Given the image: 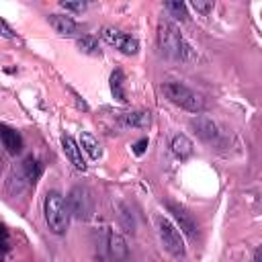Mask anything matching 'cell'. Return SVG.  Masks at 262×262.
I'll return each instance as SVG.
<instances>
[{"mask_svg": "<svg viewBox=\"0 0 262 262\" xmlns=\"http://www.w3.org/2000/svg\"><path fill=\"white\" fill-rule=\"evenodd\" d=\"M2 35H4L6 39H10V37H12V33H10V27H8V23H6V20H2Z\"/></svg>", "mask_w": 262, "mask_h": 262, "instance_id": "obj_24", "label": "cell"}, {"mask_svg": "<svg viewBox=\"0 0 262 262\" xmlns=\"http://www.w3.org/2000/svg\"><path fill=\"white\" fill-rule=\"evenodd\" d=\"M100 37H102L108 45H113L115 49H119V51L125 53V55H133V53H137V49H139L137 39H133V37H129V35H125V33H121V31H117V29H111V27L102 29Z\"/></svg>", "mask_w": 262, "mask_h": 262, "instance_id": "obj_5", "label": "cell"}, {"mask_svg": "<svg viewBox=\"0 0 262 262\" xmlns=\"http://www.w3.org/2000/svg\"><path fill=\"white\" fill-rule=\"evenodd\" d=\"M61 147H63V154H66V158L70 160V164H72L76 170L84 172V170H86V160H84V156H82L80 143H76L74 137L63 135V137H61Z\"/></svg>", "mask_w": 262, "mask_h": 262, "instance_id": "obj_8", "label": "cell"}, {"mask_svg": "<svg viewBox=\"0 0 262 262\" xmlns=\"http://www.w3.org/2000/svg\"><path fill=\"white\" fill-rule=\"evenodd\" d=\"M0 135H2V143H4V147H6L8 154H12V156L20 154V149H23V139H20V135H18L14 129H10L8 125H2Z\"/></svg>", "mask_w": 262, "mask_h": 262, "instance_id": "obj_10", "label": "cell"}, {"mask_svg": "<svg viewBox=\"0 0 262 262\" xmlns=\"http://www.w3.org/2000/svg\"><path fill=\"white\" fill-rule=\"evenodd\" d=\"M158 45L162 49V53H166L168 57H176V59H184L190 51V47L184 43V39L180 37L178 29L170 23H162L158 29Z\"/></svg>", "mask_w": 262, "mask_h": 262, "instance_id": "obj_2", "label": "cell"}, {"mask_svg": "<svg viewBox=\"0 0 262 262\" xmlns=\"http://www.w3.org/2000/svg\"><path fill=\"white\" fill-rule=\"evenodd\" d=\"M156 229H158V235H160L162 246L174 258H182L184 252H186V248H184V237H182V231L178 229V225H174L168 217L158 215L156 217Z\"/></svg>", "mask_w": 262, "mask_h": 262, "instance_id": "obj_4", "label": "cell"}, {"mask_svg": "<svg viewBox=\"0 0 262 262\" xmlns=\"http://www.w3.org/2000/svg\"><path fill=\"white\" fill-rule=\"evenodd\" d=\"M170 147H172V154H174L176 158L184 160V158H188V156L192 154V147H194V145H192V141H190L186 135L178 133V135H174V137H172Z\"/></svg>", "mask_w": 262, "mask_h": 262, "instance_id": "obj_11", "label": "cell"}, {"mask_svg": "<svg viewBox=\"0 0 262 262\" xmlns=\"http://www.w3.org/2000/svg\"><path fill=\"white\" fill-rule=\"evenodd\" d=\"M20 176L25 178V182H29V184H33L39 176H41V164L35 160V158H25L23 160V164H20Z\"/></svg>", "mask_w": 262, "mask_h": 262, "instance_id": "obj_14", "label": "cell"}, {"mask_svg": "<svg viewBox=\"0 0 262 262\" xmlns=\"http://www.w3.org/2000/svg\"><path fill=\"white\" fill-rule=\"evenodd\" d=\"M51 29L57 33V35H63V37H72L80 31V25L72 18V16H66V14H49L47 16Z\"/></svg>", "mask_w": 262, "mask_h": 262, "instance_id": "obj_9", "label": "cell"}, {"mask_svg": "<svg viewBox=\"0 0 262 262\" xmlns=\"http://www.w3.org/2000/svg\"><path fill=\"white\" fill-rule=\"evenodd\" d=\"M68 209L70 213H74L78 219H86L92 211V199L88 196V190L82 188V186H76L72 192H70V199H68Z\"/></svg>", "mask_w": 262, "mask_h": 262, "instance_id": "obj_7", "label": "cell"}, {"mask_svg": "<svg viewBox=\"0 0 262 262\" xmlns=\"http://www.w3.org/2000/svg\"><path fill=\"white\" fill-rule=\"evenodd\" d=\"M166 207H168V211L172 213V217L176 219L180 231H182L188 239H196L199 227H196V221L192 219V215H190L184 207H180V205H176V203H166Z\"/></svg>", "mask_w": 262, "mask_h": 262, "instance_id": "obj_6", "label": "cell"}, {"mask_svg": "<svg viewBox=\"0 0 262 262\" xmlns=\"http://www.w3.org/2000/svg\"><path fill=\"white\" fill-rule=\"evenodd\" d=\"M190 6H192L196 12H203V14H207V12L213 8V2H201V0H194V2H190Z\"/></svg>", "mask_w": 262, "mask_h": 262, "instance_id": "obj_20", "label": "cell"}, {"mask_svg": "<svg viewBox=\"0 0 262 262\" xmlns=\"http://www.w3.org/2000/svg\"><path fill=\"white\" fill-rule=\"evenodd\" d=\"M254 262H262V246L256 248V252H254Z\"/></svg>", "mask_w": 262, "mask_h": 262, "instance_id": "obj_25", "label": "cell"}, {"mask_svg": "<svg viewBox=\"0 0 262 262\" xmlns=\"http://www.w3.org/2000/svg\"><path fill=\"white\" fill-rule=\"evenodd\" d=\"M43 213H45V223L53 233H63L68 229L70 221V209L63 201V196L55 190L45 194L43 201Z\"/></svg>", "mask_w": 262, "mask_h": 262, "instance_id": "obj_1", "label": "cell"}, {"mask_svg": "<svg viewBox=\"0 0 262 262\" xmlns=\"http://www.w3.org/2000/svg\"><path fill=\"white\" fill-rule=\"evenodd\" d=\"M162 90H164V94H166V98H168L170 102L178 104V106L184 108V111L201 113L203 106H205L203 98H201L196 92H192L188 86L180 84V82H166V84L162 86Z\"/></svg>", "mask_w": 262, "mask_h": 262, "instance_id": "obj_3", "label": "cell"}, {"mask_svg": "<svg viewBox=\"0 0 262 262\" xmlns=\"http://www.w3.org/2000/svg\"><path fill=\"white\" fill-rule=\"evenodd\" d=\"M2 237H4V242H2V250H4V252H8L10 244H8V229H6V227H2Z\"/></svg>", "mask_w": 262, "mask_h": 262, "instance_id": "obj_23", "label": "cell"}, {"mask_svg": "<svg viewBox=\"0 0 262 262\" xmlns=\"http://www.w3.org/2000/svg\"><path fill=\"white\" fill-rule=\"evenodd\" d=\"M61 8L72 10V12H82L86 8V4L84 2H61Z\"/></svg>", "mask_w": 262, "mask_h": 262, "instance_id": "obj_21", "label": "cell"}, {"mask_svg": "<svg viewBox=\"0 0 262 262\" xmlns=\"http://www.w3.org/2000/svg\"><path fill=\"white\" fill-rule=\"evenodd\" d=\"M145 147H147V137H143V139H139V141L133 143V151H135L137 156H141V154L145 151Z\"/></svg>", "mask_w": 262, "mask_h": 262, "instance_id": "obj_22", "label": "cell"}, {"mask_svg": "<svg viewBox=\"0 0 262 262\" xmlns=\"http://www.w3.org/2000/svg\"><path fill=\"white\" fill-rule=\"evenodd\" d=\"M78 47H80V51H84V53H98V43H96V39L90 37V35H84L82 39H78Z\"/></svg>", "mask_w": 262, "mask_h": 262, "instance_id": "obj_18", "label": "cell"}, {"mask_svg": "<svg viewBox=\"0 0 262 262\" xmlns=\"http://www.w3.org/2000/svg\"><path fill=\"white\" fill-rule=\"evenodd\" d=\"M123 72L121 70H115L113 74H111V92H113V96L117 98V100H121V102H125L127 98H125V90H123Z\"/></svg>", "mask_w": 262, "mask_h": 262, "instance_id": "obj_16", "label": "cell"}, {"mask_svg": "<svg viewBox=\"0 0 262 262\" xmlns=\"http://www.w3.org/2000/svg\"><path fill=\"white\" fill-rule=\"evenodd\" d=\"M121 121L127 127H145L149 123V115L147 113H125L121 115Z\"/></svg>", "mask_w": 262, "mask_h": 262, "instance_id": "obj_17", "label": "cell"}, {"mask_svg": "<svg viewBox=\"0 0 262 262\" xmlns=\"http://www.w3.org/2000/svg\"><path fill=\"white\" fill-rule=\"evenodd\" d=\"M106 250H108L111 258H115V260H123V258L127 256V246H125L123 237H121L119 233H113V231H108V237H106Z\"/></svg>", "mask_w": 262, "mask_h": 262, "instance_id": "obj_12", "label": "cell"}, {"mask_svg": "<svg viewBox=\"0 0 262 262\" xmlns=\"http://www.w3.org/2000/svg\"><path fill=\"white\" fill-rule=\"evenodd\" d=\"M80 147H82V151H86L90 156V160H98L100 158V145H98V141H96V137L92 133H88V131L80 133Z\"/></svg>", "mask_w": 262, "mask_h": 262, "instance_id": "obj_15", "label": "cell"}, {"mask_svg": "<svg viewBox=\"0 0 262 262\" xmlns=\"http://www.w3.org/2000/svg\"><path fill=\"white\" fill-rule=\"evenodd\" d=\"M166 8H168L176 18H180V20L186 18V6H184L182 2H166Z\"/></svg>", "mask_w": 262, "mask_h": 262, "instance_id": "obj_19", "label": "cell"}, {"mask_svg": "<svg viewBox=\"0 0 262 262\" xmlns=\"http://www.w3.org/2000/svg\"><path fill=\"white\" fill-rule=\"evenodd\" d=\"M190 125L196 129V133H199V135H201L205 141H213V139L217 137V127H215V123H213L211 119L199 117V119H194Z\"/></svg>", "mask_w": 262, "mask_h": 262, "instance_id": "obj_13", "label": "cell"}]
</instances>
